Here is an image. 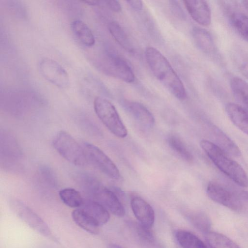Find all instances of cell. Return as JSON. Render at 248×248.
Instances as JSON below:
<instances>
[{
    "label": "cell",
    "instance_id": "29",
    "mask_svg": "<svg viewBox=\"0 0 248 248\" xmlns=\"http://www.w3.org/2000/svg\"><path fill=\"white\" fill-rule=\"evenodd\" d=\"M170 8L172 12L179 17L184 18L185 15L177 1L172 0L170 1Z\"/></svg>",
    "mask_w": 248,
    "mask_h": 248
},
{
    "label": "cell",
    "instance_id": "17",
    "mask_svg": "<svg viewBox=\"0 0 248 248\" xmlns=\"http://www.w3.org/2000/svg\"><path fill=\"white\" fill-rule=\"evenodd\" d=\"M212 130L216 145L229 155L235 157L241 155V151L236 143L221 130L216 126L213 127Z\"/></svg>",
    "mask_w": 248,
    "mask_h": 248
},
{
    "label": "cell",
    "instance_id": "18",
    "mask_svg": "<svg viewBox=\"0 0 248 248\" xmlns=\"http://www.w3.org/2000/svg\"><path fill=\"white\" fill-rule=\"evenodd\" d=\"M72 217L76 224L84 231L93 234L99 233L100 225L82 209L79 208L74 210Z\"/></svg>",
    "mask_w": 248,
    "mask_h": 248
},
{
    "label": "cell",
    "instance_id": "19",
    "mask_svg": "<svg viewBox=\"0 0 248 248\" xmlns=\"http://www.w3.org/2000/svg\"><path fill=\"white\" fill-rule=\"evenodd\" d=\"M192 36L197 47L206 53L212 52L214 49L213 38L206 30L195 27L192 30Z\"/></svg>",
    "mask_w": 248,
    "mask_h": 248
},
{
    "label": "cell",
    "instance_id": "24",
    "mask_svg": "<svg viewBox=\"0 0 248 248\" xmlns=\"http://www.w3.org/2000/svg\"><path fill=\"white\" fill-rule=\"evenodd\" d=\"M59 197L66 205L71 208H79L84 199L80 193L72 188H65L59 191Z\"/></svg>",
    "mask_w": 248,
    "mask_h": 248
},
{
    "label": "cell",
    "instance_id": "4",
    "mask_svg": "<svg viewBox=\"0 0 248 248\" xmlns=\"http://www.w3.org/2000/svg\"><path fill=\"white\" fill-rule=\"evenodd\" d=\"M206 193L213 201L235 211H240L248 201V192L236 190L221 184L210 182Z\"/></svg>",
    "mask_w": 248,
    "mask_h": 248
},
{
    "label": "cell",
    "instance_id": "10",
    "mask_svg": "<svg viewBox=\"0 0 248 248\" xmlns=\"http://www.w3.org/2000/svg\"><path fill=\"white\" fill-rule=\"evenodd\" d=\"M105 61V70L110 76L128 83L135 80L134 74L128 63L111 50H107Z\"/></svg>",
    "mask_w": 248,
    "mask_h": 248
},
{
    "label": "cell",
    "instance_id": "15",
    "mask_svg": "<svg viewBox=\"0 0 248 248\" xmlns=\"http://www.w3.org/2000/svg\"><path fill=\"white\" fill-rule=\"evenodd\" d=\"M125 106L135 119L141 124L149 127L154 125L155 120L153 115L142 104L135 101H128Z\"/></svg>",
    "mask_w": 248,
    "mask_h": 248
},
{
    "label": "cell",
    "instance_id": "22",
    "mask_svg": "<svg viewBox=\"0 0 248 248\" xmlns=\"http://www.w3.org/2000/svg\"><path fill=\"white\" fill-rule=\"evenodd\" d=\"M108 29L113 38L122 47L129 52L134 51V48L126 33L118 22H110L108 25Z\"/></svg>",
    "mask_w": 248,
    "mask_h": 248
},
{
    "label": "cell",
    "instance_id": "12",
    "mask_svg": "<svg viewBox=\"0 0 248 248\" xmlns=\"http://www.w3.org/2000/svg\"><path fill=\"white\" fill-rule=\"evenodd\" d=\"M191 17L200 25L208 26L211 22V12L206 1L186 0L183 1Z\"/></svg>",
    "mask_w": 248,
    "mask_h": 248
},
{
    "label": "cell",
    "instance_id": "2",
    "mask_svg": "<svg viewBox=\"0 0 248 248\" xmlns=\"http://www.w3.org/2000/svg\"><path fill=\"white\" fill-rule=\"evenodd\" d=\"M200 145L215 165L240 186H248V177L243 168L226 153L207 140H201Z\"/></svg>",
    "mask_w": 248,
    "mask_h": 248
},
{
    "label": "cell",
    "instance_id": "21",
    "mask_svg": "<svg viewBox=\"0 0 248 248\" xmlns=\"http://www.w3.org/2000/svg\"><path fill=\"white\" fill-rule=\"evenodd\" d=\"M206 240L211 248H240L225 235L210 231L205 234Z\"/></svg>",
    "mask_w": 248,
    "mask_h": 248
},
{
    "label": "cell",
    "instance_id": "11",
    "mask_svg": "<svg viewBox=\"0 0 248 248\" xmlns=\"http://www.w3.org/2000/svg\"><path fill=\"white\" fill-rule=\"evenodd\" d=\"M132 212L143 227L150 229L154 224L155 214L152 207L142 198L136 196L130 202Z\"/></svg>",
    "mask_w": 248,
    "mask_h": 248
},
{
    "label": "cell",
    "instance_id": "30",
    "mask_svg": "<svg viewBox=\"0 0 248 248\" xmlns=\"http://www.w3.org/2000/svg\"><path fill=\"white\" fill-rule=\"evenodd\" d=\"M126 2L132 9L136 11H140L142 9L143 3L141 0H128Z\"/></svg>",
    "mask_w": 248,
    "mask_h": 248
},
{
    "label": "cell",
    "instance_id": "32",
    "mask_svg": "<svg viewBox=\"0 0 248 248\" xmlns=\"http://www.w3.org/2000/svg\"><path fill=\"white\" fill-rule=\"evenodd\" d=\"M82 2L90 5H99L103 4V0H84L82 1Z\"/></svg>",
    "mask_w": 248,
    "mask_h": 248
},
{
    "label": "cell",
    "instance_id": "14",
    "mask_svg": "<svg viewBox=\"0 0 248 248\" xmlns=\"http://www.w3.org/2000/svg\"><path fill=\"white\" fill-rule=\"evenodd\" d=\"M79 208L87 213L99 225L106 224L109 220V211L100 203L92 199H84Z\"/></svg>",
    "mask_w": 248,
    "mask_h": 248
},
{
    "label": "cell",
    "instance_id": "13",
    "mask_svg": "<svg viewBox=\"0 0 248 248\" xmlns=\"http://www.w3.org/2000/svg\"><path fill=\"white\" fill-rule=\"evenodd\" d=\"M226 112L232 123L241 131L248 135V110L241 106L228 103Z\"/></svg>",
    "mask_w": 248,
    "mask_h": 248
},
{
    "label": "cell",
    "instance_id": "27",
    "mask_svg": "<svg viewBox=\"0 0 248 248\" xmlns=\"http://www.w3.org/2000/svg\"><path fill=\"white\" fill-rule=\"evenodd\" d=\"M170 148L183 159L187 162L193 160V156L181 140L175 136H171L168 139Z\"/></svg>",
    "mask_w": 248,
    "mask_h": 248
},
{
    "label": "cell",
    "instance_id": "6",
    "mask_svg": "<svg viewBox=\"0 0 248 248\" xmlns=\"http://www.w3.org/2000/svg\"><path fill=\"white\" fill-rule=\"evenodd\" d=\"M53 146L63 158L72 164L82 166L88 162L82 145L66 131L58 132L53 140Z\"/></svg>",
    "mask_w": 248,
    "mask_h": 248
},
{
    "label": "cell",
    "instance_id": "33",
    "mask_svg": "<svg viewBox=\"0 0 248 248\" xmlns=\"http://www.w3.org/2000/svg\"><path fill=\"white\" fill-rule=\"evenodd\" d=\"M242 4L245 9L248 11V0L242 1Z\"/></svg>",
    "mask_w": 248,
    "mask_h": 248
},
{
    "label": "cell",
    "instance_id": "23",
    "mask_svg": "<svg viewBox=\"0 0 248 248\" xmlns=\"http://www.w3.org/2000/svg\"><path fill=\"white\" fill-rule=\"evenodd\" d=\"M230 85L236 98L248 108V83L242 78L235 77L231 79Z\"/></svg>",
    "mask_w": 248,
    "mask_h": 248
},
{
    "label": "cell",
    "instance_id": "34",
    "mask_svg": "<svg viewBox=\"0 0 248 248\" xmlns=\"http://www.w3.org/2000/svg\"><path fill=\"white\" fill-rule=\"evenodd\" d=\"M108 248H122L118 245L111 244L108 246Z\"/></svg>",
    "mask_w": 248,
    "mask_h": 248
},
{
    "label": "cell",
    "instance_id": "3",
    "mask_svg": "<svg viewBox=\"0 0 248 248\" xmlns=\"http://www.w3.org/2000/svg\"><path fill=\"white\" fill-rule=\"evenodd\" d=\"M83 185L92 200L100 203L113 215L118 217L125 215L124 208L114 191L92 177L83 178Z\"/></svg>",
    "mask_w": 248,
    "mask_h": 248
},
{
    "label": "cell",
    "instance_id": "8",
    "mask_svg": "<svg viewBox=\"0 0 248 248\" xmlns=\"http://www.w3.org/2000/svg\"><path fill=\"white\" fill-rule=\"evenodd\" d=\"M82 146L88 162L109 178L113 179L120 178L119 169L103 151L95 145L87 142H84Z\"/></svg>",
    "mask_w": 248,
    "mask_h": 248
},
{
    "label": "cell",
    "instance_id": "25",
    "mask_svg": "<svg viewBox=\"0 0 248 248\" xmlns=\"http://www.w3.org/2000/svg\"><path fill=\"white\" fill-rule=\"evenodd\" d=\"M231 24L237 33L248 42V16L241 13H233L230 17Z\"/></svg>",
    "mask_w": 248,
    "mask_h": 248
},
{
    "label": "cell",
    "instance_id": "5",
    "mask_svg": "<svg viewBox=\"0 0 248 248\" xmlns=\"http://www.w3.org/2000/svg\"><path fill=\"white\" fill-rule=\"evenodd\" d=\"M94 111L105 126L115 136L124 138L127 130L115 106L108 99L97 96L93 101Z\"/></svg>",
    "mask_w": 248,
    "mask_h": 248
},
{
    "label": "cell",
    "instance_id": "9",
    "mask_svg": "<svg viewBox=\"0 0 248 248\" xmlns=\"http://www.w3.org/2000/svg\"><path fill=\"white\" fill-rule=\"evenodd\" d=\"M38 69L47 81L61 89L67 88L70 83L69 76L65 69L57 62L49 58H42Z\"/></svg>",
    "mask_w": 248,
    "mask_h": 248
},
{
    "label": "cell",
    "instance_id": "1",
    "mask_svg": "<svg viewBox=\"0 0 248 248\" xmlns=\"http://www.w3.org/2000/svg\"><path fill=\"white\" fill-rule=\"evenodd\" d=\"M147 64L155 78L181 100L187 96L185 87L166 57L155 47H147L145 51Z\"/></svg>",
    "mask_w": 248,
    "mask_h": 248
},
{
    "label": "cell",
    "instance_id": "28",
    "mask_svg": "<svg viewBox=\"0 0 248 248\" xmlns=\"http://www.w3.org/2000/svg\"><path fill=\"white\" fill-rule=\"evenodd\" d=\"M103 4L106 5L110 10L115 12H119L122 10L119 2L117 0H103Z\"/></svg>",
    "mask_w": 248,
    "mask_h": 248
},
{
    "label": "cell",
    "instance_id": "31",
    "mask_svg": "<svg viewBox=\"0 0 248 248\" xmlns=\"http://www.w3.org/2000/svg\"><path fill=\"white\" fill-rule=\"evenodd\" d=\"M242 75L248 79V60L243 62L239 66Z\"/></svg>",
    "mask_w": 248,
    "mask_h": 248
},
{
    "label": "cell",
    "instance_id": "7",
    "mask_svg": "<svg viewBox=\"0 0 248 248\" xmlns=\"http://www.w3.org/2000/svg\"><path fill=\"white\" fill-rule=\"evenodd\" d=\"M12 211L31 228L47 238L57 241L45 222L23 202L16 199L9 202Z\"/></svg>",
    "mask_w": 248,
    "mask_h": 248
},
{
    "label": "cell",
    "instance_id": "26",
    "mask_svg": "<svg viewBox=\"0 0 248 248\" xmlns=\"http://www.w3.org/2000/svg\"><path fill=\"white\" fill-rule=\"evenodd\" d=\"M188 218L192 224L200 231L205 234L210 231L211 220L205 214L194 212L190 214Z\"/></svg>",
    "mask_w": 248,
    "mask_h": 248
},
{
    "label": "cell",
    "instance_id": "20",
    "mask_svg": "<svg viewBox=\"0 0 248 248\" xmlns=\"http://www.w3.org/2000/svg\"><path fill=\"white\" fill-rule=\"evenodd\" d=\"M175 237L182 248H209L198 236L188 231H178Z\"/></svg>",
    "mask_w": 248,
    "mask_h": 248
},
{
    "label": "cell",
    "instance_id": "16",
    "mask_svg": "<svg viewBox=\"0 0 248 248\" xmlns=\"http://www.w3.org/2000/svg\"><path fill=\"white\" fill-rule=\"evenodd\" d=\"M72 31L78 40L84 46L91 47L95 43V38L90 27L80 20H75L71 24Z\"/></svg>",
    "mask_w": 248,
    "mask_h": 248
}]
</instances>
